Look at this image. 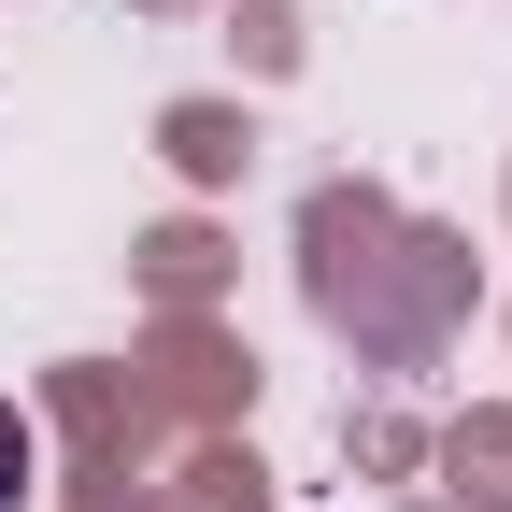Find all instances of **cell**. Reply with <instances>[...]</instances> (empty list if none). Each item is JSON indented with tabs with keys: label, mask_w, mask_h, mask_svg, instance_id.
<instances>
[{
	"label": "cell",
	"mask_w": 512,
	"mask_h": 512,
	"mask_svg": "<svg viewBox=\"0 0 512 512\" xmlns=\"http://www.w3.org/2000/svg\"><path fill=\"white\" fill-rule=\"evenodd\" d=\"M0 512H29V413L0 399Z\"/></svg>",
	"instance_id": "cell-1"
}]
</instances>
